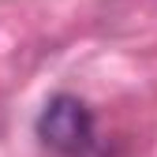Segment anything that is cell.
Returning <instances> with one entry per match:
<instances>
[{
  "label": "cell",
  "mask_w": 157,
  "mask_h": 157,
  "mask_svg": "<svg viewBox=\"0 0 157 157\" xmlns=\"http://www.w3.org/2000/svg\"><path fill=\"white\" fill-rule=\"evenodd\" d=\"M37 139L60 153H82L94 142V112L71 94H60L37 116Z\"/></svg>",
  "instance_id": "obj_1"
}]
</instances>
